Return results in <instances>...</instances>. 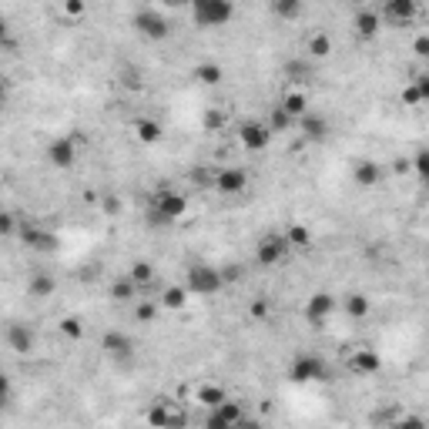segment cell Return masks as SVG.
<instances>
[{
  "label": "cell",
  "instance_id": "5bb4252c",
  "mask_svg": "<svg viewBox=\"0 0 429 429\" xmlns=\"http://www.w3.org/2000/svg\"><path fill=\"white\" fill-rule=\"evenodd\" d=\"M386 178V171L379 161H372V158H359L353 168V182L362 188V191H369V188H379Z\"/></svg>",
  "mask_w": 429,
  "mask_h": 429
},
{
  "label": "cell",
  "instance_id": "5b68a950",
  "mask_svg": "<svg viewBox=\"0 0 429 429\" xmlns=\"http://www.w3.org/2000/svg\"><path fill=\"white\" fill-rule=\"evenodd\" d=\"M289 238L285 235H265L259 242V248H255V261H259L261 268H272V265H278V261L289 255Z\"/></svg>",
  "mask_w": 429,
  "mask_h": 429
},
{
  "label": "cell",
  "instance_id": "ac0fdd59",
  "mask_svg": "<svg viewBox=\"0 0 429 429\" xmlns=\"http://www.w3.org/2000/svg\"><path fill=\"white\" fill-rule=\"evenodd\" d=\"M20 238H24V245L34 248V252H54V248H57V238H54L50 231L37 229V225H24Z\"/></svg>",
  "mask_w": 429,
  "mask_h": 429
},
{
  "label": "cell",
  "instance_id": "484cf974",
  "mask_svg": "<svg viewBox=\"0 0 429 429\" xmlns=\"http://www.w3.org/2000/svg\"><path fill=\"white\" fill-rule=\"evenodd\" d=\"M54 289H57V282H54V275H34L31 285H27V295H34V299H47V295H54Z\"/></svg>",
  "mask_w": 429,
  "mask_h": 429
},
{
  "label": "cell",
  "instance_id": "8992f818",
  "mask_svg": "<svg viewBox=\"0 0 429 429\" xmlns=\"http://www.w3.org/2000/svg\"><path fill=\"white\" fill-rule=\"evenodd\" d=\"M135 31L148 41H165L171 34V24L158 11H141V14H135Z\"/></svg>",
  "mask_w": 429,
  "mask_h": 429
},
{
  "label": "cell",
  "instance_id": "2e32d148",
  "mask_svg": "<svg viewBox=\"0 0 429 429\" xmlns=\"http://www.w3.org/2000/svg\"><path fill=\"white\" fill-rule=\"evenodd\" d=\"M299 131H302V138L306 141H325L329 138V118L306 111V114L299 118Z\"/></svg>",
  "mask_w": 429,
  "mask_h": 429
},
{
  "label": "cell",
  "instance_id": "f6af8a7d",
  "mask_svg": "<svg viewBox=\"0 0 429 429\" xmlns=\"http://www.w3.org/2000/svg\"><path fill=\"white\" fill-rule=\"evenodd\" d=\"M165 7H191V0H161Z\"/></svg>",
  "mask_w": 429,
  "mask_h": 429
},
{
  "label": "cell",
  "instance_id": "8fae6325",
  "mask_svg": "<svg viewBox=\"0 0 429 429\" xmlns=\"http://www.w3.org/2000/svg\"><path fill=\"white\" fill-rule=\"evenodd\" d=\"M238 141H242V148H248V151H265L268 141H272V131H268V124H261V121H245L238 128Z\"/></svg>",
  "mask_w": 429,
  "mask_h": 429
},
{
  "label": "cell",
  "instance_id": "4fadbf2b",
  "mask_svg": "<svg viewBox=\"0 0 429 429\" xmlns=\"http://www.w3.org/2000/svg\"><path fill=\"white\" fill-rule=\"evenodd\" d=\"M383 14L389 24L406 27V24H413L416 14H419V0H383Z\"/></svg>",
  "mask_w": 429,
  "mask_h": 429
},
{
  "label": "cell",
  "instance_id": "30bf717a",
  "mask_svg": "<svg viewBox=\"0 0 429 429\" xmlns=\"http://www.w3.org/2000/svg\"><path fill=\"white\" fill-rule=\"evenodd\" d=\"M47 161L54 165V168H74L77 161V141L74 138H54L50 144H47Z\"/></svg>",
  "mask_w": 429,
  "mask_h": 429
},
{
  "label": "cell",
  "instance_id": "8d00e7d4",
  "mask_svg": "<svg viewBox=\"0 0 429 429\" xmlns=\"http://www.w3.org/2000/svg\"><path fill=\"white\" fill-rule=\"evenodd\" d=\"M402 104H406V107L423 104V94H419V88H416V81L409 84V88H402Z\"/></svg>",
  "mask_w": 429,
  "mask_h": 429
},
{
  "label": "cell",
  "instance_id": "f546056e",
  "mask_svg": "<svg viewBox=\"0 0 429 429\" xmlns=\"http://www.w3.org/2000/svg\"><path fill=\"white\" fill-rule=\"evenodd\" d=\"M225 389H222V386H201L198 389V402L201 406H208V409H214V406H222V402H225Z\"/></svg>",
  "mask_w": 429,
  "mask_h": 429
},
{
  "label": "cell",
  "instance_id": "4316f807",
  "mask_svg": "<svg viewBox=\"0 0 429 429\" xmlns=\"http://www.w3.org/2000/svg\"><path fill=\"white\" fill-rule=\"evenodd\" d=\"M282 107L289 111L292 118H302V114L308 111V97L302 91H289L285 97H282Z\"/></svg>",
  "mask_w": 429,
  "mask_h": 429
},
{
  "label": "cell",
  "instance_id": "d6a6232c",
  "mask_svg": "<svg viewBox=\"0 0 429 429\" xmlns=\"http://www.w3.org/2000/svg\"><path fill=\"white\" fill-rule=\"evenodd\" d=\"M272 11L282 20H295V17L302 14V0H272Z\"/></svg>",
  "mask_w": 429,
  "mask_h": 429
},
{
  "label": "cell",
  "instance_id": "74e56055",
  "mask_svg": "<svg viewBox=\"0 0 429 429\" xmlns=\"http://www.w3.org/2000/svg\"><path fill=\"white\" fill-rule=\"evenodd\" d=\"M413 54L416 57H423V61H429V34H419L413 41Z\"/></svg>",
  "mask_w": 429,
  "mask_h": 429
},
{
  "label": "cell",
  "instance_id": "7dc6e473",
  "mask_svg": "<svg viewBox=\"0 0 429 429\" xmlns=\"http://www.w3.org/2000/svg\"><path fill=\"white\" fill-rule=\"evenodd\" d=\"M349 4H353V7H369L372 0H349Z\"/></svg>",
  "mask_w": 429,
  "mask_h": 429
},
{
  "label": "cell",
  "instance_id": "ba28073f",
  "mask_svg": "<svg viewBox=\"0 0 429 429\" xmlns=\"http://www.w3.org/2000/svg\"><path fill=\"white\" fill-rule=\"evenodd\" d=\"M212 188L218 191V195H225V198H231V195H242L248 188V175L242 168H222L218 175H214Z\"/></svg>",
  "mask_w": 429,
  "mask_h": 429
},
{
  "label": "cell",
  "instance_id": "f35d334b",
  "mask_svg": "<svg viewBox=\"0 0 429 429\" xmlns=\"http://www.w3.org/2000/svg\"><path fill=\"white\" fill-rule=\"evenodd\" d=\"M268 312H272V306H268L265 299H255V302H252V319H268Z\"/></svg>",
  "mask_w": 429,
  "mask_h": 429
},
{
  "label": "cell",
  "instance_id": "7a4b0ae2",
  "mask_svg": "<svg viewBox=\"0 0 429 429\" xmlns=\"http://www.w3.org/2000/svg\"><path fill=\"white\" fill-rule=\"evenodd\" d=\"M235 14L231 0H191V17L198 27H225Z\"/></svg>",
  "mask_w": 429,
  "mask_h": 429
},
{
  "label": "cell",
  "instance_id": "b9f144b4",
  "mask_svg": "<svg viewBox=\"0 0 429 429\" xmlns=\"http://www.w3.org/2000/svg\"><path fill=\"white\" fill-rule=\"evenodd\" d=\"M416 88H419V94H423V101H429V74L416 77Z\"/></svg>",
  "mask_w": 429,
  "mask_h": 429
},
{
  "label": "cell",
  "instance_id": "277c9868",
  "mask_svg": "<svg viewBox=\"0 0 429 429\" xmlns=\"http://www.w3.org/2000/svg\"><path fill=\"white\" fill-rule=\"evenodd\" d=\"M289 379L292 383H319V379H329V366H325V359L319 355H295L289 366Z\"/></svg>",
  "mask_w": 429,
  "mask_h": 429
},
{
  "label": "cell",
  "instance_id": "cb8c5ba5",
  "mask_svg": "<svg viewBox=\"0 0 429 429\" xmlns=\"http://www.w3.org/2000/svg\"><path fill=\"white\" fill-rule=\"evenodd\" d=\"M107 295H111L114 302H135V295H138V285H135L131 278L124 275V278H118V282L107 289Z\"/></svg>",
  "mask_w": 429,
  "mask_h": 429
},
{
  "label": "cell",
  "instance_id": "7bdbcfd3",
  "mask_svg": "<svg viewBox=\"0 0 429 429\" xmlns=\"http://www.w3.org/2000/svg\"><path fill=\"white\" fill-rule=\"evenodd\" d=\"M0 231H4V235H14V214H11V212L0 218Z\"/></svg>",
  "mask_w": 429,
  "mask_h": 429
},
{
  "label": "cell",
  "instance_id": "6da1fadb",
  "mask_svg": "<svg viewBox=\"0 0 429 429\" xmlns=\"http://www.w3.org/2000/svg\"><path fill=\"white\" fill-rule=\"evenodd\" d=\"M182 214H188V198H184L182 191L161 184V191L154 195V205L148 208V222H151V225H171V222H178Z\"/></svg>",
  "mask_w": 429,
  "mask_h": 429
},
{
  "label": "cell",
  "instance_id": "603a6c76",
  "mask_svg": "<svg viewBox=\"0 0 429 429\" xmlns=\"http://www.w3.org/2000/svg\"><path fill=\"white\" fill-rule=\"evenodd\" d=\"M135 138L144 141V144H158L161 141V124L154 118H138L135 121Z\"/></svg>",
  "mask_w": 429,
  "mask_h": 429
},
{
  "label": "cell",
  "instance_id": "7c38bea8",
  "mask_svg": "<svg viewBox=\"0 0 429 429\" xmlns=\"http://www.w3.org/2000/svg\"><path fill=\"white\" fill-rule=\"evenodd\" d=\"M101 349H104L111 359H118V362H131V355H135V342H131V336H124V332H118V329H111V332L101 336Z\"/></svg>",
  "mask_w": 429,
  "mask_h": 429
},
{
  "label": "cell",
  "instance_id": "e0dca14e",
  "mask_svg": "<svg viewBox=\"0 0 429 429\" xmlns=\"http://www.w3.org/2000/svg\"><path fill=\"white\" fill-rule=\"evenodd\" d=\"M7 346H11L17 355L34 353V332L24 322H14V325H7Z\"/></svg>",
  "mask_w": 429,
  "mask_h": 429
},
{
  "label": "cell",
  "instance_id": "9a60e30c",
  "mask_svg": "<svg viewBox=\"0 0 429 429\" xmlns=\"http://www.w3.org/2000/svg\"><path fill=\"white\" fill-rule=\"evenodd\" d=\"M349 369H353L355 376H376L379 369H383V359H379V353L376 349H355L353 355H349Z\"/></svg>",
  "mask_w": 429,
  "mask_h": 429
},
{
  "label": "cell",
  "instance_id": "c3c4849f",
  "mask_svg": "<svg viewBox=\"0 0 429 429\" xmlns=\"http://www.w3.org/2000/svg\"><path fill=\"white\" fill-rule=\"evenodd\" d=\"M426 74H429V61H426Z\"/></svg>",
  "mask_w": 429,
  "mask_h": 429
},
{
  "label": "cell",
  "instance_id": "4dcf8cb0",
  "mask_svg": "<svg viewBox=\"0 0 429 429\" xmlns=\"http://www.w3.org/2000/svg\"><path fill=\"white\" fill-rule=\"evenodd\" d=\"M285 238H289L292 248H308L312 245V231H308L306 225H289V229H285Z\"/></svg>",
  "mask_w": 429,
  "mask_h": 429
},
{
  "label": "cell",
  "instance_id": "9c48e42d",
  "mask_svg": "<svg viewBox=\"0 0 429 429\" xmlns=\"http://www.w3.org/2000/svg\"><path fill=\"white\" fill-rule=\"evenodd\" d=\"M332 308H336V299L329 292H315V295H308V302H306V322L312 329H319V325L329 322Z\"/></svg>",
  "mask_w": 429,
  "mask_h": 429
},
{
  "label": "cell",
  "instance_id": "bcb514c9",
  "mask_svg": "<svg viewBox=\"0 0 429 429\" xmlns=\"http://www.w3.org/2000/svg\"><path fill=\"white\" fill-rule=\"evenodd\" d=\"M205 124H208V128H212V124L218 128V124H222V118H218V114H205Z\"/></svg>",
  "mask_w": 429,
  "mask_h": 429
},
{
  "label": "cell",
  "instance_id": "836d02e7",
  "mask_svg": "<svg viewBox=\"0 0 429 429\" xmlns=\"http://www.w3.org/2000/svg\"><path fill=\"white\" fill-rule=\"evenodd\" d=\"M61 336L71 339V342H81V339H84V322L74 319V315H64L61 319Z\"/></svg>",
  "mask_w": 429,
  "mask_h": 429
},
{
  "label": "cell",
  "instance_id": "d6986e66",
  "mask_svg": "<svg viewBox=\"0 0 429 429\" xmlns=\"http://www.w3.org/2000/svg\"><path fill=\"white\" fill-rule=\"evenodd\" d=\"M379 27H383V17L376 14L372 7H359V14H355V34L362 41H372L379 34Z\"/></svg>",
  "mask_w": 429,
  "mask_h": 429
},
{
  "label": "cell",
  "instance_id": "d590c367",
  "mask_svg": "<svg viewBox=\"0 0 429 429\" xmlns=\"http://www.w3.org/2000/svg\"><path fill=\"white\" fill-rule=\"evenodd\" d=\"M413 171L419 175V182L429 184V148H423V151L413 154Z\"/></svg>",
  "mask_w": 429,
  "mask_h": 429
},
{
  "label": "cell",
  "instance_id": "83f0119b",
  "mask_svg": "<svg viewBox=\"0 0 429 429\" xmlns=\"http://www.w3.org/2000/svg\"><path fill=\"white\" fill-rule=\"evenodd\" d=\"M148 423H151V426H182L184 419L178 413H168L165 402H161V406H154L151 413H148Z\"/></svg>",
  "mask_w": 429,
  "mask_h": 429
},
{
  "label": "cell",
  "instance_id": "ffe728a7",
  "mask_svg": "<svg viewBox=\"0 0 429 429\" xmlns=\"http://www.w3.org/2000/svg\"><path fill=\"white\" fill-rule=\"evenodd\" d=\"M342 308H346V315H349V319H366L372 306H369L366 292H349V295L342 299Z\"/></svg>",
  "mask_w": 429,
  "mask_h": 429
},
{
  "label": "cell",
  "instance_id": "ee69618b",
  "mask_svg": "<svg viewBox=\"0 0 429 429\" xmlns=\"http://www.w3.org/2000/svg\"><path fill=\"white\" fill-rule=\"evenodd\" d=\"M104 212L107 214H118V212H121V201H118V198H104Z\"/></svg>",
  "mask_w": 429,
  "mask_h": 429
},
{
  "label": "cell",
  "instance_id": "ab89813d",
  "mask_svg": "<svg viewBox=\"0 0 429 429\" xmlns=\"http://www.w3.org/2000/svg\"><path fill=\"white\" fill-rule=\"evenodd\" d=\"M393 171H396V175H409V171H413V158H402V154L393 158Z\"/></svg>",
  "mask_w": 429,
  "mask_h": 429
},
{
  "label": "cell",
  "instance_id": "44dd1931",
  "mask_svg": "<svg viewBox=\"0 0 429 429\" xmlns=\"http://www.w3.org/2000/svg\"><path fill=\"white\" fill-rule=\"evenodd\" d=\"M188 285H168V289L161 292V306L171 308V312H182L184 306H188Z\"/></svg>",
  "mask_w": 429,
  "mask_h": 429
},
{
  "label": "cell",
  "instance_id": "7402d4cb",
  "mask_svg": "<svg viewBox=\"0 0 429 429\" xmlns=\"http://www.w3.org/2000/svg\"><path fill=\"white\" fill-rule=\"evenodd\" d=\"M195 81L198 84H205V88H214V84H222V77H225V71H222V64H214V61H205L195 67Z\"/></svg>",
  "mask_w": 429,
  "mask_h": 429
},
{
  "label": "cell",
  "instance_id": "e575fe53",
  "mask_svg": "<svg viewBox=\"0 0 429 429\" xmlns=\"http://www.w3.org/2000/svg\"><path fill=\"white\" fill-rule=\"evenodd\" d=\"M131 315H135V322L148 325V322H154V315H158V306H154V302H135Z\"/></svg>",
  "mask_w": 429,
  "mask_h": 429
},
{
  "label": "cell",
  "instance_id": "f1b7e54d",
  "mask_svg": "<svg viewBox=\"0 0 429 429\" xmlns=\"http://www.w3.org/2000/svg\"><path fill=\"white\" fill-rule=\"evenodd\" d=\"M128 278H131V282L141 289V285H148V282L154 278V265H151V261H135V265L128 268Z\"/></svg>",
  "mask_w": 429,
  "mask_h": 429
},
{
  "label": "cell",
  "instance_id": "60d3db41",
  "mask_svg": "<svg viewBox=\"0 0 429 429\" xmlns=\"http://www.w3.org/2000/svg\"><path fill=\"white\" fill-rule=\"evenodd\" d=\"M64 11L71 17H84V0H64Z\"/></svg>",
  "mask_w": 429,
  "mask_h": 429
},
{
  "label": "cell",
  "instance_id": "3957f363",
  "mask_svg": "<svg viewBox=\"0 0 429 429\" xmlns=\"http://www.w3.org/2000/svg\"><path fill=\"white\" fill-rule=\"evenodd\" d=\"M188 292L191 295H214V292L225 285V272L214 268V265H188Z\"/></svg>",
  "mask_w": 429,
  "mask_h": 429
},
{
  "label": "cell",
  "instance_id": "1f68e13d",
  "mask_svg": "<svg viewBox=\"0 0 429 429\" xmlns=\"http://www.w3.org/2000/svg\"><path fill=\"white\" fill-rule=\"evenodd\" d=\"M295 124V118H292L285 107L278 104V107H272V114H268V131L275 135V131H285V128H292Z\"/></svg>",
  "mask_w": 429,
  "mask_h": 429
},
{
  "label": "cell",
  "instance_id": "52a82bcc",
  "mask_svg": "<svg viewBox=\"0 0 429 429\" xmlns=\"http://www.w3.org/2000/svg\"><path fill=\"white\" fill-rule=\"evenodd\" d=\"M212 429H229V426H242L245 423V409H242V402H231V399H225L222 406H214L212 416L205 419Z\"/></svg>",
  "mask_w": 429,
  "mask_h": 429
},
{
  "label": "cell",
  "instance_id": "d4e9b609",
  "mask_svg": "<svg viewBox=\"0 0 429 429\" xmlns=\"http://www.w3.org/2000/svg\"><path fill=\"white\" fill-rule=\"evenodd\" d=\"M306 50H308V57H329V54H332V37H329V34H322V31H315L312 37H308Z\"/></svg>",
  "mask_w": 429,
  "mask_h": 429
}]
</instances>
